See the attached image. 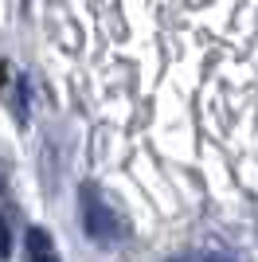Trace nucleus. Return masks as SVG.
Returning <instances> with one entry per match:
<instances>
[{
  "instance_id": "1",
  "label": "nucleus",
  "mask_w": 258,
  "mask_h": 262,
  "mask_svg": "<svg viewBox=\"0 0 258 262\" xmlns=\"http://www.w3.org/2000/svg\"><path fill=\"white\" fill-rule=\"evenodd\" d=\"M78 211H82V227L86 235L102 247H114L125 235V223L118 219V211L110 208V200L98 192V184H82L78 188Z\"/></svg>"
},
{
  "instance_id": "2",
  "label": "nucleus",
  "mask_w": 258,
  "mask_h": 262,
  "mask_svg": "<svg viewBox=\"0 0 258 262\" xmlns=\"http://www.w3.org/2000/svg\"><path fill=\"white\" fill-rule=\"evenodd\" d=\"M24 251H28V262H59V251H55V239L47 227H28Z\"/></svg>"
},
{
  "instance_id": "3",
  "label": "nucleus",
  "mask_w": 258,
  "mask_h": 262,
  "mask_svg": "<svg viewBox=\"0 0 258 262\" xmlns=\"http://www.w3.org/2000/svg\"><path fill=\"white\" fill-rule=\"evenodd\" d=\"M12 254V223L8 215H0V258H8Z\"/></svg>"
},
{
  "instance_id": "4",
  "label": "nucleus",
  "mask_w": 258,
  "mask_h": 262,
  "mask_svg": "<svg viewBox=\"0 0 258 262\" xmlns=\"http://www.w3.org/2000/svg\"><path fill=\"white\" fill-rule=\"evenodd\" d=\"M200 262H239L235 254H219V251H207V254H200Z\"/></svg>"
}]
</instances>
